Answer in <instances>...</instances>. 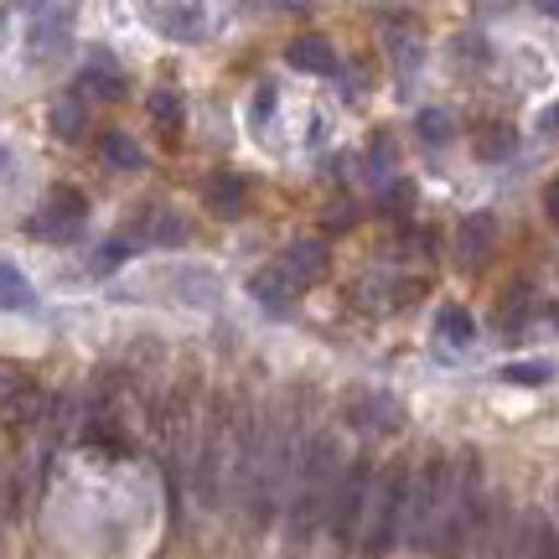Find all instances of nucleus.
I'll return each instance as SVG.
<instances>
[{
  "mask_svg": "<svg viewBox=\"0 0 559 559\" xmlns=\"http://www.w3.org/2000/svg\"><path fill=\"white\" fill-rule=\"evenodd\" d=\"M32 306H37V290L26 285L16 264L0 260V311H32Z\"/></svg>",
  "mask_w": 559,
  "mask_h": 559,
  "instance_id": "22",
  "label": "nucleus"
},
{
  "mask_svg": "<svg viewBox=\"0 0 559 559\" xmlns=\"http://www.w3.org/2000/svg\"><path fill=\"white\" fill-rule=\"evenodd\" d=\"M285 62L290 68H300V73H317V79H332L342 62H337V47L326 37H296L290 47H285Z\"/></svg>",
  "mask_w": 559,
  "mask_h": 559,
  "instance_id": "15",
  "label": "nucleus"
},
{
  "mask_svg": "<svg viewBox=\"0 0 559 559\" xmlns=\"http://www.w3.org/2000/svg\"><path fill=\"white\" fill-rule=\"evenodd\" d=\"M539 130H544V135H559V104H555V109H544Z\"/></svg>",
  "mask_w": 559,
  "mask_h": 559,
  "instance_id": "33",
  "label": "nucleus"
},
{
  "mask_svg": "<svg viewBox=\"0 0 559 559\" xmlns=\"http://www.w3.org/2000/svg\"><path fill=\"white\" fill-rule=\"evenodd\" d=\"M528 306H534V285H513V290H508V300H502V326H508V332H519V321L528 317Z\"/></svg>",
  "mask_w": 559,
  "mask_h": 559,
  "instance_id": "29",
  "label": "nucleus"
},
{
  "mask_svg": "<svg viewBox=\"0 0 559 559\" xmlns=\"http://www.w3.org/2000/svg\"><path fill=\"white\" fill-rule=\"evenodd\" d=\"M306 440H311V400H306V394H290L285 404H270L260 477H254V498H249V508H243L249 528H264L275 513L290 508L300 456H306Z\"/></svg>",
  "mask_w": 559,
  "mask_h": 559,
  "instance_id": "1",
  "label": "nucleus"
},
{
  "mask_svg": "<svg viewBox=\"0 0 559 559\" xmlns=\"http://www.w3.org/2000/svg\"><path fill=\"white\" fill-rule=\"evenodd\" d=\"M337 481H342V451L332 430H311L306 440V456L296 472V492H290V539L306 544L321 523L332 519V502H337Z\"/></svg>",
  "mask_w": 559,
  "mask_h": 559,
  "instance_id": "2",
  "label": "nucleus"
},
{
  "mask_svg": "<svg viewBox=\"0 0 559 559\" xmlns=\"http://www.w3.org/2000/svg\"><path fill=\"white\" fill-rule=\"evenodd\" d=\"M555 326H559V306H555Z\"/></svg>",
  "mask_w": 559,
  "mask_h": 559,
  "instance_id": "35",
  "label": "nucleus"
},
{
  "mask_svg": "<svg viewBox=\"0 0 559 559\" xmlns=\"http://www.w3.org/2000/svg\"><path fill=\"white\" fill-rule=\"evenodd\" d=\"M409 207H415V187H409V181H389V187H383V213H409Z\"/></svg>",
  "mask_w": 559,
  "mask_h": 559,
  "instance_id": "30",
  "label": "nucleus"
},
{
  "mask_svg": "<svg viewBox=\"0 0 559 559\" xmlns=\"http://www.w3.org/2000/svg\"><path fill=\"white\" fill-rule=\"evenodd\" d=\"M373 456H358L342 466V481H337V502H332V519H326V528H332V539L342 544V549H353L362 534V513H368V492H373Z\"/></svg>",
  "mask_w": 559,
  "mask_h": 559,
  "instance_id": "8",
  "label": "nucleus"
},
{
  "mask_svg": "<svg viewBox=\"0 0 559 559\" xmlns=\"http://www.w3.org/2000/svg\"><path fill=\"white\" fill-rule=\"evenodd\" d=\"M409 481L415 466L409 461H389L373 472V492H368V513H362V559H389V549L404 539V519H409Z\"/></svg>",
  "mask_w": 559,
  "mask_h": 559,
  "instance_id": "3",
  "label": "nucleus"
},
{
  "mask_svg": "<svg viewBox=\"0 0 559 559\" xmlns=\"http://www.w3.org/2000/svg\"><path fill=\"white\" fill-rule=\"evenodd\" d=\"M451 481H456V461L451 456H425L419 461L415 481H409V519H404V539L409 549L430 555L436 549V528L445 519V502H451Z\"/></svg>",
  "mask_w": 559,
  "mask_h": 559,
  "instance_id": "7",
  "label": "nucleus"
},
{
  "mask_svg": "<svg viewBox=\"0 0 559 559\" xmlns=\"http://www.w3.org/2000/svg\"><path fill=\"white\" fill-rule=\"evenodd\" d=\"M41 415H47V394H41V383L16 368L11 358H0V425L11 430V436H26V430H37Z\"/></svg>",
  "mask_w": 559,
  "mask_h": 559,
  "instance_id": "9",
  "label": "nucleus"
},
{
  "mask_svg": "<svg viewBox=\"0 0 559 559\" xmlns=\"http://www.w3.org/2000/svg\"><path fill=\"white\" fill-rule=\"evenodd\" d=\"M99 151H104V160H109V166H120V171H140V166H145L140 145L124 135V130H109V135L99 140Z\"/></svg>",
  "mask_w": 559,
  "mask_h": 559,
  "instance_id": "24",
  "label": "nucleus"
},
{
  "mask_svg": "<svg viewBox=\"0 0 559 559\" xmlns=\"http://www.w3.org/2000/svg\"><path fill=\"white\" fill-rule=\"evenodd\" d=\"M472 555L477 559H523V519L508 508L502 492H487V508L472 534Z\"/></svg>",
  "mask_w": 559,
  "mask_h": 559,
  "instance_id": "10",
  "label": "nucleus"
},
{
  "mask_svg": "<svg viewBox=\"0 0 559 559\" xmlns=\"http://www.w3.org/2000/svg\"><path fill=\"white\" fill-rule=\"evenodd\" d=\"M228 430H234V400L213 394L207 415L198 419V451H192V492L202 508H223L228 487Z\"/></svg>",
  "mask_w": 559,
  "mask_h": 559,
  "instance_id": "5",
  "label": "nucleus"
},
{
  "mask_svg": "<svg viewBox=\"0 0 559 559\" xmlns=\"http://www.w3.org/2000/svg\"><path fill=\"white\" fill-rule=\"evenodd\" d=\"M502 379L508 383H544L549 368H544V362H513V368H502Z\"/></svg>",
  "mask_w": 559,
  "mask_h": 559,
  "instance_id": "31",
  "label": "nucleus"
},
{
  "mask_svg": "<svg viewBox=\"0 0 559 559\" xmlns=\"http://www.w3.org/2000/svg\"><path fill=\"white\" fill-rule=\"evenodd\" d=\"M436 332H440V337H451V342H472V332H477V326H472V317H466L461 306H440Z\"/></svg>",
  "mask_w": 559,
  "mask_h": 559,
  "instance_id": "28",
  "label": "nucleus"
},
{
  "mask_svg": "<svg viewBox=\"0 0 559 559\" xmlns=\"http://www.w3.org/2000/svg\"><path fill=\"white\" fill-rule=\"evenodd\" d=\"M47 124H52V135H58V140H79L83 130H88V109H83V94H68V99L52 104Z\"/></svg>",
  "mask_w": 559,
  "mask_h": 559,
  "instance_id": "21",
  "label": "nucleus"
},
{
  "mask_svg": "<svg viewBox=\"0 0 559 559\" xmlns=\"http://www.w3.org/2000/svg\"><path fill=\"white\" fill-rule=\"evenodd\" d=\"M130 394H135V383H130L124 368H99L94 373V389H88V404H83V440L94 451H109V456L130 451V430H124Z\"/></svg>",
  "mask_w": 559,
  "mask_h": 559,
  "instance_id": "6",
  "label": "nucleus"
},
{
  "mask_svg": "<svg viewBox=\"0 0 559 559\" xmlns=\"http://www.w3.org/2000/svg\"><path fill=\"white\" fill-rule=\"evenodd\" d=\"M156 21L160 32L171 37H202V0H156Z\"/></svg>",
  "mask_w": 559,
  "mask_h": 559,
  "instance_id": "20",
  "label": "nucleus"
},
{
  "mask_svg": "<svg viewBox=\"0 0 559 559\" xmlns=\"http://www.w3.org/2000/svg\"><path fill=\"white\" fill-rule=\"evenodd\" d=\"M151 120H156L166 135H177L181 130V99L171 94V88H156V94H151Z\"/></svg>",
  "mask_w": 559,
  "mask_h": 559,
  "instance_id": "27",
  "label": "nucleus"
},
{
  "mask_svg": "<svg viewBox=\"0 0 559 559\" xmlns=\"http://www.w3.org/2000/svg\"><path fill=\"white\" fill-rule=\"evenodd\" d=\"M534 5H539L544 16H555V21H559V0H534Z\"/></svg>",
  "mask_w": 559,
  "mask_h": 559,
  "instance_id": "34",
  "label": "nucleus"
},
{
  "mask_svg": "<svg viewBox=\"0 0 559 559\" xmlns=\"http://www.w3.org/2000/svg\"><path fill=\"white\" fill-rule=\"evenodd\" d=\"M492 239H498V223L487 218V213H472V218L461 223V234H456V260H461V270H477V264L492 254Z\"/></svg>",
  "mask_w": 559,
  "mask_h": 559,
  "instance_id": "16",
  "label": "nucleus"
},
{
  "mask_svg": "<svg viewBox=\"0 0 559 559\" xmlns=\"http://www.w3.org/2000/svg\"><path fill=\"white\" fill-rule=\"evenodd\" d=\"M544 213H549V223L559 228V181H549V192H544Z\"/></svg>",
  "mask_w": 559,
  "mask_h": 559,
  "instance_id": "32",
  "label": "nucleus"
},
{
  "mask_svg": "<svg viewBox=\"0 0 559 559\" xmlns=\"http://www.w3.org/2000/svg\"><path fill=\"white\" fill-rule=\"evenodd\" d=\"M280 264L290 270V275L311 290L321 275H326V243H317V239H300V243H290L285 254H280Z\"/></svg>",
  "mask_w": 559,
  "mask_h": 559,
  "instance_id": "19",
  "label": "nucleus"
},
{
  "mask_svg": "<svg viewBox=\"0 0 559 559\" xmlns=\"http://www.w3.org/2000/svg\"><path fill=\"white\" fill-rule=\"evenodd\" d=\"M487 508V487H481V456L477 451H461L456 456V481H451V502H445V519L436 528V549L440 559H466L472 555V534L477 519Z\"/></svg>",
  "mask_w": 559,
  "mask_h": 559,
  "instance_id": "4",
  "label": "nucleus"
},
{
  "mask_svg": "<svg viewBox=\"0 0 559 559\" xmlns=\"http://www.w3.org/2000/svg\"><path fill=\"white\" fill-rule=\"evenodd\" d=\"M290 5H300V0H290Z\"/></svg>",
  "mask_w": 559,
  "mask_h": 559,
  "instance_id": "36",
  "label": "nucleus"
},
{
  "mask_svg": "<svg viewBox=\"0 0 559 559\" xmlns=\"http://www.w3.org/2000/svg\"><path fill=\"white\" fill-rule=\"evenodd\" d=\"M249 290H254V300H260V306H270V311H290V306L306 296V285H300V280L290 275L280 260L264 264L260 275L249 280Z\"/></svg>",
  "mask_w": 559,
  "mask_h": 559,
  "instance_id": "13",
  "label": "nucleus"
},
{
  "mask_svg": "<svg viewBox=\"0 0 559 559\" xmlns=\"http://www.w3.org/2000/svg\"><path fill=\"white\" fill-rule=\"evenodd\" d=\"M145 239L151 243H181L187 239V223H181L177 213L156 207V213H145Z\"/></svg>",
  "mask_w": 559,
  "mask_h": 559,
  "instance_id": "25",
  "label": "nucleus"
},
{
  "mask_svg": "<svg viewBox=\"0 0 559 559\" xmlns=\"http://www.w3.org/2000/svg\"><path fill=\"white\" fill-rule=\"evenodd\" d=\"M519 151V130L513 124H487L477 130V160H508Z\"/></svg>",
  "mask_w": 559,
  "mask_h": 559,
  "instance_id": "23",
  "label": "nucleus"
},
{
  "mask_svg": "<svg viewBox=\"0 0 559 559\" xmlns=\"http://www.w3.org/2000/svg\"><path fill=\"white\" fill-rule=\"evenodd\" d=\"M88 223V198L79 187H52L41 213L32 218V239H47V243H73Z\"/></svg>",
  "mask_w": 559,
  "mask_h": 559,
  "instance_id": "12",
  "label": "nucleus"
},
{
  "mask_svg": "<svg viewBox=\"0 0 559 559\" xmlns=\"http://www.w3.org/2000/svg\"><path fill=\"white\" fill-rule=\"evenodd\" d=\"M523 559H559V523L549 513H523Z\"/></svg>",
  "mask_w": 559,
  "mask_h": 559,
  "instance_id": "18",
  "label": "nucleus"
},
{
  "mask_svg": "<svg viewBox=\"0 0 559 559\" xmlns=\"http://www.w3.org/2000/svg\"><path fill=\"white\" fill-rule=\"evenodd\" d=\"M243 202H249V181L239 171H213L207 177V207L218 213V218H239Z\"/></svg>",
  "mask_w": 559,
  "mask_h": 559,
  "instance_id": "17",
  "label": "nucleus"
},
{
  "mask_svg": "<svg viewBox=\"0 0 559 559\" xmlns=\"http://www.w3.org/2000/svg\"><path fill=\"white\" fill-rule=\"evenodd\" d=\"M26 5V47L37 62H52L73 32V0H21Z\"/></svg>",
  "mask_w": 559,
  "mask_h": 559,
  "instance_id": "11",
  "label": "nucleus"
},
{
  "mask_svg": "<svg viewBox=\"0 0 559 559\" xmlns=\"http://www.w3.org/2000/svg\"><path fill=\"white\" fill-rule=\"evenodd\" d=\"M79 94H83V99H124L120 62L109 58V52H94V58H88V68L79 73Z\"/></svg>",
  "mask_w": 559,
  "mask_h": 559,
  "instance_id": "14",
  "label": "nucleus"
},
{
  "mask_svg": "<svg viewBox=\"0 0 559 559\" xmlns=\"http://www.w3.org/2000/svg\"><path fill=\"white\" fill-rule=\"evenodd\" d=\"M415 130L425 135V145H445V140L456 135V120H451V109H419Z\"/></svg>",
  "mask_w": 559,
  "mask_h": 559,
  "instance_id": "26",
  "label": "nucleus"
}]
</instances>
